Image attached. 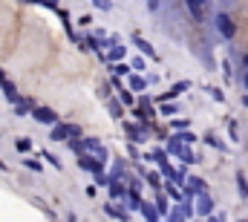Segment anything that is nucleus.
I'll use <instances>...</instances> for the list:
<instances>
[{
  "instance_id": "obj_1",
  "label": "nucleus",
  "mask_w": 248,
  "mask_h": 222,
  "mask_svg": "<svg viewBox=\"0 0 248 222\" xmlns=\"http://www.w3.org/2000/svg\"><path fill=\"white\" fill-rule=\"evenodd\" d=\"M217 29H219V35H222L225 41H234V38H237V23H234V17H228L225 12L217 15Z\"/></svg>"
},
{
  "instance_id": "obj_2",
  "label": "nucleus",
  "mask_w": 248,
  "mask_h": 222,
  "mask_svg": "<svg viewBox=\"0 0 248 222\" xmlns=\"http://www.w3.org/2000/svg\"><path fill=\"white\" fill-rule=\"evenodd\" d=\"M52 127H55V130H52V139H55V142H63L66 136H78V133H81L78 127H69V124H58V121H55Z\"/></svg>"
},
{
  "instance_id": "obj_3",
  "label": "nucleus",
  "mask_w": 248,
  "mask_h": 222,
  "mask_svg": "<svg viewBox=\"0 0 248 222\" xmlns=\"http://www.w3.org/2000/svg\"><path fill=\"white\" fill-rule=\"evenodd\" d=\"M32 115H35L41 124H55V121H58V115H55L52 110H46V107H38V110H32Z\"/></svg>"
},
{
  "instance_id": "obj_4",
  "label": "nucleus",
  "mask_w": 248,
  "mask_h": 222,
  "mask_svg": "<svg viewBox=\"0 0 248 222\" xmlns=\"http://www.w3.org/2000/svg\"><path fill=\"white\" fill-rule=\"evenodd\" d=\"M196 211H199L202 217H208V214L214 211V202H211V196H205V193H202V196L196 199Z\"/></svg>"
},
{
  "instance_id": "obj_5",
  "label": "nucleus",
  "mask_w": 248,
  "mask_h": 222,
  "mask_svg": "<svg viewBox=\"0 0 248 222\" xmlns=\"http://www.w3.org/2000/svg\"><path fill=\"white\" fill-rule=\"evenodd\" d=\"M205 3H208V0H187V9L193 12V17H196V20L202 17V6H205Z\"/></svg>"
},
{
  "instance_id": "obj_6",
  "label": "nucleus",
  "mask_w": 248,
  "mask_h": 222,
  "mask_svg": "<svg viewBox=\"0 0 248 222\" xmlns=\"http://www.w3.org/2000/svg\"><path fill=\"white\" fill-rule=\"evenodd\" d=\"M124 55H127L124 47H113V49H110V61H119V58H124Z\"/></svg>"
},
{
  "instance_id": "obj_7",
  "label": "nucleus",
  "mask_w": 248,
  "mask_h": 222,
  "mask_svg": "<svg viewBox=\"0 0 248 222\" xmlns=\"http://www.w3.org/2000/svg\"><path fill=\"white\" fill-rule=\"evenodd\" d=\"M237 188H240V193H243V196H248V182L243 179V176L237 179Z\"/></svg>"
},
{
  "instance_id": "obj_8",
  "label": "nucleus",
  "mask_w": 248,
  "mask_h": 222,
  "mask_svg": "<svg viewBox=\"0 0 248 222\" xmlns=\"http://www.w3.org/2000/svg\"><path fill=\"white\" fill-rule=\"evenodd\" d=\"M130 84H133V90H144V78H139V75L130 78Z\"/></svg>"
},
{
  "instance_id": "obj_9",
  "label": "nucleus",
  "mask_w": 248,
  "mask_h": 222,
  "mask_svg": "<svg viewBox=\"0 0 248 222\" xmlns=\"http://www.w3.org/2000/svg\"><path fill=\"white\" fill-rule=\"evenodd\" d=\"M3 93H6V98H12V101H20V98H17V93H15V90H12V87H9V84H6V87H3Z\"/></svg>"
},
{
  "instance_id": "obj_10",
  "label": "nucleus",
  "mask_w": 248,
  "mask_h": 222,
  "mask_svg": "<svg viewBox=\"0 0 248 222\" xmlns=\"http://www.w3.org/2000/svg\"><path fill=\"white\" fill-rule=\"evenodd\" d=\"M141 214H144V217H147V220H156V211H153V208H150V205H141Z\"/></svg>"
},
{
  "instance_id": "obj_11",
  "label": "nucleus",
  "mask_w": 248,
  "mask_h": 222,
  "mask_svg": "<svg viewBox=\"0 0 248 222\" xmlns=\"http://www.w3.org/2000/svg\"><path fill=\"white\" fill-rule=\"evenodd\" d=\"M162 112H165V115H173V112H176V107H173V104H165V107H162Z\"/></svg>"
},
{
  "instance_id": "obj_12",
  "label": "nucleus",
  "mask_w": 248,
  "mask_h": 222,
  "mask_svg": "<svg viewBox=\"0 0 248 222\" xmlns=\"http://www.w3.org/2000/svg\"><path fill=\"white\" fill-rule=\"evenodd\" d=\"M147 9H153V12H156V9H159V0H147Z\"/></svg>"
},
{
  "instance_id": "obj_13",
  "label": "nucleus",
  "mask_w": 248,
  "mask_h": 222,
  "mask_svg": "<svg viewBox=\"0 0 248 222\" xmlns=\"http://www.w3.org/2000/svg\"><path fill=\"white\" fill-rule=\"evenodd\" d=\"M243 87H246V90H248V72H246V78H243Z\"/></svg>"
},
{
  "instance_id": "obj_14",
  "label": "nucleus",
  "mask_w": 248,
  "mask_h": 222,
  "mask_svg": "<svg viewBox=\"0 0 248 222\" xmlns=\"http://www.w3.org/2000/svg\"><path fill=\"white\" fill-rule=\"evenodd\" d=\"M243 66H246V69H248V55H246V58H243Z\"/></svg>"
},
{
  "instance_id": "obj_15",
  "label": "nucleus",
  "mask_w": 248,
  "mask_h": 222,
  "mask_svg": "<svg viewBox=\"0 0 248 222\" xmlns=\"http://www.w3.org/2000/svg\"><path fill=\"white\" fill-rule=\"evenodd\" d=\"M243 104H246V107H248V95H243Z\"/></svg>"
}]
</instances>
